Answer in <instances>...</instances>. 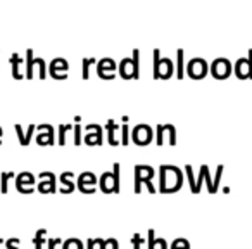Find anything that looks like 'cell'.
<instances>
[{
    "label": "cell",
    "instance_id": "cell-2",
    "mask_svg": "<svg viewBox=\"0 0 252 249\" xmlns=\"http://www.w3.org/2000/svg\"><path fill=\"white\" fill-rule=\"evenodd\" d=\"M152 177H154V170L151 166L140 165L135 168V194H140L142 183H147L151 194L156 192V187L152 185Z\"/></svg>",
    "mask_w": 252,
    "mask_h": 249
},
{
    "label": "cell",
    "instance_id": "cell-23",
    "mask_svg": "<svg viewBox=\"0 0 252 249\" xmlns=\"http://www.w3.org/2000/svg\"><path fill=\"white\" fill-rule=\"evenodd\" d=\"M107 241H109V246H111L112 249H119V244H118L116 239H107Z\"/></svg>",
    "mask_w": 252,
    "mask_h": 249
},
{
    "label": "cell",
    "instance_id": "cell-25",
    "mask_svg": "<svg viewBox=\"0 0 252 249\" xmlns=\"http://www.w3.org/2000/svg\"><path fill=\"white\" fill-rule=\"evenodd\" d=\"M161 249H169L168 248V242H166L164 239H161Z\"/></svg>",
    "mask_w": 252,
    "mask_h": 249
},
{
    "label": "cell",
    "instance_id": "cell-3",
    "mask_svg": "<svg viewBox=\"0 0 252 249\" xmlns=\"http://www.w3.org/2000/svg\"><path fill=\"white\" fill-rule=\"evenodd\" d=\"M98 183H100L102 192L105 194H118L119 192V163L114 165V170L111 173L105 172L104 175L98 178Z\"/></svg>",
    "mask_w": 252,
    "mask_h": 249
},
{
    "label": "cell",
    "instance_id": "cell-13",
    "mask_svg": "<svg viewBox=\"0 0 252 249\" xmlns=\"http://www.w3.org/2000/svg\"><path fill=\"white\" fill-rule=\"evenodd\" d=\"M45 234H47V228H40V230H36L35 239H33L35 249H43V241H45Z\"/></svg>",
    "mask_w": 252,
    "mask_h": 249
},
{
    "label": "cell",
    "instance_id": "cell-18",
    "mask_svg": "<svg viewBox=\"0 0 252 249\" xmlns=\"http://www.w3.org/2000/svg\"><path fill=\"white\" fill-rule=\"evenodd\" d=\"M142 237L138 234H135L133 237H131V244H133V249H142Z\"/></svg>",
    "mask_w": 252,
    "mask_h": 249
},
{
    "label": "cell",
    "instance_id": "cell-4",
    "mask_svg": "<svg viewBox=\"0 0 252 249\" xmlns=\"http://www.w3.org/2000/svg\"><path fill=\"white\" fill-rule=\"evenodd\" d=\"M235 74L242 80L245 78H252V50L249 52V57H242L237 61V66H235Z\"/></svg>",
    "mask_w": 252,
    "mask_h": 249
},
{
    "label": "cell",
    "instance_id": "cell-6",
    "mask_svg": "<svg viewBox=\"0 0 252 249\" xmlns=\"http://www.w3.org/2000/svg\"><path fill=\"white\" fill-rule=\"evenodd\" d=\"M33 183H35V177H33L32 173H19V175L16 177V187H18V190L23 194H32Z\"/></svg>",
    "mask_w": 252,
    "mask_h": 249
},
{
    "label": "cell",
    "instance_id": "cell-5",
    "mask_svg": "<svg viewBox=\"0 0 252 249\" xmlns=\"http://www.w3.org/2000/svg\"><path fill=\"white\" fill-rule=\"evenodd\" d=\"M95 183H97V177L94 173H81L78 177V189L85 194H92L95 190Z\"/></svg>",
    "mask_w": 252,
    "mask_h": 249
},
{
    "label": "cell",
    "instance_id": "cell-19",
    "mask_svg": "<svg viewBox=\"0 0 252 249\" xmlns=\"http://www.w3.org/2000/svg\"><path fill=\"white\" fill-rule=\"evenodd\" d=\"M18 244H19V239H18V237L9 239V241L5 242V249H19V248H18Z\"/></svg>",
    "mask_w": 252,
    "mask_h": 249
},
{
    "label": "cell",
    "instance_id": "cell-9",
    "mask_svg": "<svg viewBox=\"0 0 252 249\" xmlns=\"http://www.w3.org/2000/svg\"><path fill=\"white\" fill-rule=\"evenodd\" d=\"M152 137V132H149L147 127H140V128H135L133 132V141L137 144H147Z\"/></svg>",
    "mask_w": 252,
    "mask_h": 249
},
{
    "label": "cell",
    "instance_id": "cell-1",
    "mask_svg": "<svg viewBox=\"0 0 252 249\" xmlns=\"http://www.w3.org/2000/svg\"><path fill=\"white\" fill-rule=\"evenodd\" d=\"M159 177H161V189L162 194H169V192H176V190L182 189L183 185V173L180 172L176 166H169V165H162L159 168Z\"/></svg>",
    "mask_w": 252,
    "mask_h": 249
},
{
    "label": "cell",
    "instance_id": "cell-11",
    "mask_svg": "<svg viewBox=\"0 0 252 249\" xmlns=\"http://www.w3.org/2000/svg\"><path fill=\"white\" fill-rule=\"evenodd\" d=\"M73 177L74 175L71 172H66V173H63V175H61V182H63L64 185H66L63 190H61L63 194H71L74 190V183H73V180H71Z\"/></svg>",
    "mask_w": 252,
    "mask_h": 249
},
{
    "label": "cell",
    "instance_id": "cell-22",
    "mask_svg": "<svg viewBox=\"0 0 252 249\" xmlns=\"http://www.w3.org/2000/svg\"><path fill=\"white\" fill-rule=\"evenodd\" d=\"M123 144H128V128H126V125H123Z\"/></svg>",
    "mask_w": 252,
    "mask_h": 249
},
{
    "label": "cell",
    "instance_id": "cell-12",
    "mask_svg": "<svg viewBox=\"0 0 252 249\" xmlns=\"http://www.w3.org/2000/svg\"><path fill=\"white\" fill-rule=\"evenodd\" d=\"M14 178V173L9 172V173H2L0 175V192L2 194H7V185H9V180Z\"/></svg>",
    "mask_w": 252,
    "mask_h": 249
},
{
    "label": "cell",
    "instance_id": "cell-21",
    "mask_svg": "<svg viewBox=\"0 0 252 249\" xmlns=\"http://www.w3.org/2000/svg\"><path fill=\"white\" fill-rule=\"evenodd\" d=\"M95 244H97L98 246V249H107V239H105V241H104V239H95Z\"/></svg>",
    "mask_w": 252,
    "mask_h": 249
},
{
    "label": "cell",
    "instance_id": "cell-17",
    "mask_svg": "<svg viewBox=\"0 0 252 249\" xmlns=\"http://www.w3.org/2000/svg\"><path fill=\"white\" fill-rule=\"evenodd\" d=\"M187 175H189V183L192 192L195 190V180H193V173H192V166H187Z\"/></svg>",
    "mask_w": 252,
    "mask_h": 249
},
{
    "label": "cell",
    "instance_id": "cell-16",
    "mask_svg": "<svg viewBox=\"0 0 252 249\" xmlns=\"http://www.w3.org/2000/svg\"><path fill=\"white\" fill-rule=\"evenodd\" d=\"M159 246V239H156V232L152 230H149V249H156Z\"/></svg>",
    "mask_w": 252,
    "mask_h": 249
},
{
    "label": "cell",
    "instance_id": "cell-24",
    "mask_svg": "<svg viewBox=\"0 0 252 249\" xmlns=\"http://www.w3.org/2000/svg\"><path fill=\"white\" fill-rule=\"evenodd\" d=\"M95 246V239H88V248L87 249H94Z\"/></svg>",
    "mask_w": 252,
    "mask_h": 249
},
{
    "label": "cell",
    "instance_id": "cell-14",
    "mask_svg": "<svg viewBox=\"0 0 252 249\" xmlns=\"http://www.w3.org/2000/svg\"><path fill=\"white\" fill-rule=\"evenodd\" d=\"M63 249H83V244L78 239H67L63 242Z\"/></svg>",
    "mask_w": 252,
    "mask_h": 249
},
{
    "label": "cell",
    "instance_id": "cell-8",
    "mask_svg": "<svg viewBox=\"0 0 252 249\" xmlns=\"http://www.w3.org/2000/svg\"><path fill=\"white\" fill-rule=\"evenodd\" d=\"M207 73V64L206 61L202 59H193L192 63L189 64V74L192 78H202L206 76Z\"/></svg>",
    "mask_w": 252,
    "mask_h": 249
},
{
    "label": "cell",
    "instance_id": "cell-7",
    "mask_svg": "<svg viewBox=\"0 0 252 249\" xmlns=\"http://www.w3.org/2000/svg\"><path fill=\"white\" fill-rule=\"evenodd\" d=\"M213 74L216 78H220V80H223V78H228L231 73V64L228 59H216L213 63Z\"/></svg>",
    "mask_w": 252,
    "mask_h": 249
},
{
    "label": "cell",
    "instance_id": "cell-20",
    "mask_svg": "<svg viewBox=\"0 0 252 249\" xmlns=\"http://www.w3.org/2000/svg\"><path fill=\"white\" fill-rule=\"evenodd\" d=\"M61 242H63V241H61L59 237H57V239H49L47 246H49V249H56V246H57V244H61Z\"/></svg>",
    "mask_w": 252,
    "mask_h": 249
},
{
    "label": "cell",
    "instance_id": "cell-10",
    "mask_svg": "<svg viewBox=\"0 0 252 249\" xmlns=\"http://www.w3.org/2000/svg\"><path fill=\"white\" fill-rule=\"evenodd\" d=\"M40 192H56V175L49 173V180L40 178V185H38Z\"/></svg>",
    "mask_w": 252,
    "mask_h": 249
},
{
    "label": "cell",
    "instance_id": "cell-15",
    "mask_svg": "<svg viewBox=\"0 0 252 249\" xmlns=\"http://www.w3.org/2000/svg\"><path fill=\"white\" fill-rule=\"evenodd\" d=\"M169 249H190V244H189V241H185V239H176Z\"/></svg>",
    "mask_w": 252,
    "mask_h": 249
},
{
    "label": "cell",
    "instance_id": "cell-26",
    "mask_svg": "<svg viewBox=\"0 0 252 249\" xmlns=\"http://www.w3.org/2000/svg\"><path fill=\"white\" fill-rule=\"evenodd\" d=\"M2 242H4V241H2V237H0V244H2Z\"/></svg>",
    "mask_w": 252,
    "mask_h": 249
}]
</instances>
